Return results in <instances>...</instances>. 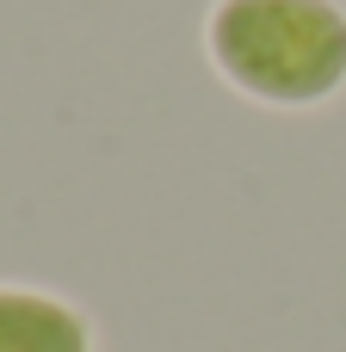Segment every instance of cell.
Segmentation results:
<instances>
[{
	"label": "cell",
	"mask_w": 346,
	"mask_h": 352,
	"mask_svg": "<svg viewBox=\"0 0 346 352\" xmlns=\"http://www.w3.org/2000/svg\"><path fill=\"white\" fill-rule=\"evenodd\" d=\"M210 68L254 105L316 111L346 93L340 0H217L204 12Z\"/></svg>",
	"instance_id": "cell-1"
},
{
	"label": "cell",
	"mask_w": 346,
	"mask_h": 352,
	"mask_svg": "<svg viewBox=\"0 0 346 352\" xmlns=\"http://www.w3.org/2000/svg\"><path fill=\"white\" fill-rule=\"evenodd\" d=\"M0 352H99V334L56 291L0 285Z\"/></svg>",
	"instance_id": "cell-2"
}]
</instances>
